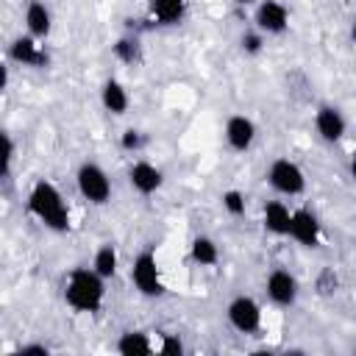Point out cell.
<instances>
[{"instance_id":"2e32d148","label":"cell","mask_w":356,"mask_h":356,"mask_svg":"<svg viewBox=\"0 0 356 356\" xmlns=\"http://www.w3.org/2000/svg\"><path fill=\"white\" fill-rule=\"evenodd\" d=\"M184 6H186V0H150V11L164 25L178 22L184 17Z\"/></svg>"},{"instance_id":"30bf717a","label":"cell","mask_w":356,"mask_h":356,"mask_svg":"<svg viewBox=\"0 0 356 356\" xmlns=\"http://www.w3.org/2000/svg\"><path fill=\"white\" fill-rule=\"evenodd\" d=\"M225 139H228V145L234 150H248L253 145V139H256V125L248 117L236 114V117H231L225 122Z\"/></svg>"},{"instance_id":"44dd1931","label":"cell","mask_w":356,"mask_h":356,"mask_svg":"<svg viewBox=\"0 0 356 356\" xmlns=\"http://www.w3.org/2000/svg\"><path fill=\"white\" fill-rule=\"evenodd\" d=\"M11 156H14V142L8 139L6 131H0V178L8 172V167H11Z\"/></svg>"},{"instance_id":"ba28073f","label":"cell","mask_w":356,"mask_h":356,"mask_svg":"<svg viewBox=\"0 0 356 356\" xmlns=\"http://www.w3.org/2000/svg\"><path fill=\"white\" fill-rule=\"evenodd\" d=\"M267 295L278 306H292L298 298V281L286 270H273L267 278Z\"/></svg>"},{"instance_id":"7a4b0ae2","label":"cell","mask_w":356,"mask_h":356,"mask_svg":"<svg viewBox=\"0 0 356 356\" xmlns=\"http://www.w3.org/2000/svg\"><path fill=\"white\" fill-rule=\"evenodd\" d=\"M103 278L95 273V270H86V267H75L67 278V289H64V298L72 309L78 312H97L100 303H103Z\"/></svg>"},{"instance_id":"277c9868","label":"cell","mask_w":356,"mask_h":356,"mask_svg":"<svg viewBox=\"0 0 356 356\" xmlns=\"http://www.w3.org/2000/svg\"><path fill=\"white\" fill-rule=\"evenodd\" d=\"M267 178H270V186H273L275 192H281V195H300L303 186H306L303 170H300L295 161H289V159L273 161Z\"/></svg>"},{"instance_id":"ffe728a7","label":"cell","mask_w":356,"mask_h":356,"mask_svg":"<svg viewBox=\"0 0 356 356\" xmlns=\"http://www.w3.org/2000/svg\"><path fill=\"white\" fill-rule=\"evenodd\" d=\"M192 259L197 264H214L217 261V245L209 236H197L192 242Z\"/></svg>"},{"instance_id":"ac0fdd59","label":"cell","mask_w":356,"mask_h":356,"mask_svg":"<svg viewBox=\"0 0 356 356\" xmlns=\"http://www.w3.org/2000/svg\"><path fill=\"white\" fill-rule=\"evenodd\" d=\"M92 270H95L100 278H111V275L117 273V250H114V245H103V248L95 253Z\"/></svg>"},{"instance_id":"603a6c76","label":"cell","mask_w":356,"mask_h":356,"mask_svg":"<svg viewBox=\"0 0 356 356\" xmlns=\"http://www.w3.org/2000/svg\"><path fill=\"white\" fill-rule=\"evenodd\" d=\"M114 53H117L120 58H125V61H134V56H136V42H131V39H120V42L114 44Z\"/></svg>"},{"instance_id":"9c48e42d","label":"cell","mask_w":356,"mask_h":356,"mask_svg":"<svg viewBox=\"0 0 356 356\" xmlns=\"http://www.w3.org/2000/svg\"><path fill=\"white\" fill-rule=\"evenodd\" d=\"M292 239H298L300 245L306 248H314L317 245V217L306 209L300 211H292L289 214V231H286Z\"/></svg>"},{"instance_id":"5bb4252c","label":"cell","mask_w":356,"mask_h":356,"mask_svg":"<svg viewBox=\"0 0 356 356\" xmlns=\"http://www.w3.org/2000/svg\"><path fill=\"white\" fill-rule=\"evenodd\" d=\"M264 228L273 234H286L289 231V209L281 200H270L264 206Z\"/></svg>"},{"instance_id":"8fae6325","label":"cell","mask_w":356,"mask_h":356,"mask_svg":"<svg viewBox=\"0 0 356 356\" xmlns=\"http://www.w3.org/2000/svg\"><path fill=\"white\" fill-rule=\"evenodd\" d=\"M314 125H317V134L325 139V142H337L342 134H345V117L331 108V106H323L314 117Z\"/></svg>"},{"instance_id":"d6986e66","label":"cell","mask_w":356,"mask_h":356,"mask_svg":"<svg viewBox=\"0 0 356 356\" xmlns=\"http://www.w3.org/2000/svg\"><path fill=\"white\" fill-rule=\"evenodd\" d=\"M11 58L25 61V64H42V61H44V56L39 53V47L33 44V39H31V36L17 39V42L11 44Z\"/></svg>"},{"instance_id":"7c38bea8","label":"cell","mask_w":356,"mask_h":356,"mask_svg":"<svg viewBox=\"0 0 356 356\" xmlns=\"http://www.w3.org/2000/svg\"><path fill=\"white\" fill-rule=\"evenodd\" d=\"M128 175H131V186L136 192H142V195H150V192H156L161 186V172L147 161H136Z\"/></svg>"},{"instance_id":"52a82bcc","label":"cell","mask_w":356,"mask_h":356,"mask_svg":"<svg viewBox=\"0 0 356 356\" xmlns=\"http://www.w3.org/2000/svg\"><path fill=\"white\" fill-rule=\"evenodd\" d=\"M286 22H289V11L278 0H264L256 8V25H259V31L281 33V31H286Z\"/></svg>"},{"instance_id":"4fadbf2b","label":"cell","mask_w":356,"mask_h":356,"mask_svg":"<svg viewBox=\"0 0 356 356\" xmlns=\"http://www.w3.org/2000/svg\"><path fill=\"white\" fill-rule=\"evenodd\" d=\"M25 25L31 31V36H47L50 33V11L44 8V3H31L28 11H25Z\"/></svg>"},{"instance_id":"484cf974","label":"cell","mask_w":356,"mask_h":356,"mask_svg":"<svg viewBox=\"0 0 356 356\" xmlns=\"http://www.w3.org/2000/svg\"><path fill=\"white\" fill-rule=\"evenodd\" d=\"M122 145H125V147H139V134H136V131H125Z\"/></svg>"},{"instance_id":"83f0119b","label":"cell","mask_w":356,"mask_h":356,"mask_svg":"<svg viewBox=\"0 0 356 356\" xmlns=\"http://www.w3.org/2000/svg\"><path fill=\"white\" fill-rule=\"evenodd\" d=\"M6 83H8V70L6 64H0V89H6Z\"/></svg>"},{"instance_id":"3957f363","label":"cell","mask_w":356,"mask_h":356,"mask_svg":"<svg viewBox=\"0 0 356 356\" xmlns=\"http://www.w3.org/2000/svg\"><path fill=\"white\" fill-rule=\"evenodd\" d=\"M78 192L89 200V203H106L108 197H111V181H108V175L97 167V164H92V161H86V164H81V170H78Z\"/></svg>"},{"instance_id":"e0dca14e","label":"cell","mask_w":356,"mask_h":356,"mask_svg":"<svg viewBox=\"0 0 356 356\" xmlns=\"http://www.w3.org/2000/svg\"><path fill=\"white\" fill-rule=\"evenodd\" d=\"M103 106L111 111V114H122L128 108V92L117 83V81H108L103 86Z\"/></svg>"},{"instance_id":"6da1fadb","label":"cell","mask_w":356,"mask_h":356,"mask_svg":"<svg viewBox=\"0 0 356 356\" xmlns=\"http://www.w3.org/2000/svg\"><path fill=\"white\" fill-rule=\"evenodd\" d=\"M28 206L31 211L53 231H67L70 225V209L67 203L61 200L58 189L50 184V181H39L33 189H31V197H28Z\"/></svg>"},{"instance_id":"9a60e30c","label":"cell","mask_w":356,"mask_h":356,"mask_svg":"<svg viewBox=\"0 0 356 356\" xmlns=\"http://www.w3.org/2000/svg\"><path fill=\"white\" fill-rule=\"evenodd\" d=\"M117 350H120V353H125V356H145V353H150V350H153V345H150L147 334H142V331H128V334H122V337H120Z\"/></svg>"},{"instance_id":"4316f807","label":"cell","mask_w":356,"mask_h":356,"mask_svg":"<svg viewBox=\"0 0 356 356\" xmlns=\"http://www.w3.org/2000/svg\"><path fill=\"white\" fill-rule=\"evenodd\" d=\"M19 353H47V348L44 345H22Z\"/></svg>"},{"instance_id":"f1b7e54d","label":"cell","mask_w":356,"mask_h":356,"mask_svg":"<svg viewBox=\"0 0 356 356\" xmlns=\"http://www.w3.org/2000/svg\"><path fill=\"white\" fill-rule=\"evenodd\" d=\"M236 3H242V6H245V3H253V0H236Z\"/></svg>"},{"instance_id":"d4e9b609","label":"cell","mask_w":356,"mask_h":356,"mask_svg":"<svg viewBox=\"0 0 356 356\" xmlns=\"http://www.w3.org/2000/svg\"><path fill=\"white\" fill-rule=\"evenodd\" d=\"M242 44H245L248 53H259V47H261V36H256V33H245Z\"/></svg>"},{"instance_id":"5b68a950","label":"cell","mask_w":356,"mask_h":356,"mask_svg":"<svg viewBox=\"0 0 356 356\" xmlns=\"http://www.w3.org/2000/svg\"><path fill=\"white\" fill-rule=\"evenodd\" d=\"M131 278H134L136 289H139L142 295H147V298H156V295H161V292H164L161 278H159L156 259H153V253H147V250H145V253H139V256L134 259Z\"/></svg>"},{"instance_id":"8992f818","label":"cell","mask_w":356,"mask_h":356,"mask_svg":"<svg viewBox=\"0 0 356 356\" xmlns=\"http://www.w3.org/2000/svg\"><path fill=\"white\" fill-rule=\"evenodd\" d=\"M228 323H231L239 334L256 331V328L261 325V309H259V303H256L253 298H245V295L234 298L231 306H228Z\"/></svg>"},{"instance_id":"cb8c5ba5","label":"cell","mask_w":356,"mask_h":356,"mask_svg":"<svg viewBox=\"0 0 356 356\" xmlns=\"http://www.w3.org/2000/svg\"><path fill=\"white\" fill-rule=\"evenodd\" d=\"M181 350H184L181 339H175V337H164V345H161V353H164V356H170V353H181Z\"/></svg>"},{"instance_id":"7402d4cb","label":"cell","mask_w":356,"mask_h":356,"mask_svg":"<svg viewBox=\"0 0 356 356\" xmlns=\"http://www.w3.org/2000/svg\"><path fill=\"white\" fill-rule=\"evenodd\" d=\"M222 206H225L231 214H242V211H245V197H242V192L228 189V192L222 195Z\"/></svg>"}]
</instances>
